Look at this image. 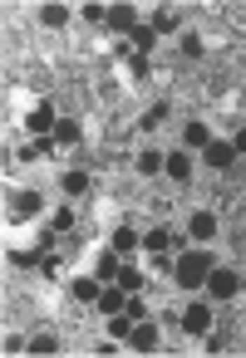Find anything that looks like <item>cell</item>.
Instances as JSON below:
<instances>
[{"label": "cell", "mask_w": 246, "mask_h": 358, "mask_svg": "<svg viewBox=\"0 0 246 358\" xmlns=\"http://www.w3.org/2000/svg\"><path fill=\"white\" fill-rule=\"evenodd\" d=\"M182 143H187V148H197V152H202V148H207V143H212V133H207V123H187V128H182Z\"/></svg>", "instance_id": "14"}, {"label": "cell", "mask_w": 246, "mask_h": 358, "mask_svg": "<svg viewBox=\"0 0 246 358\" xmlns=\"http://www.w3.org/2000/svg\"><path fill=\"white\" fill-rule=\"evenodd\" d=\"M153 40H158V30H153V25H138V30H133V45H138V55H148V50H153Z\"/></svg>", "instance_id": "22"}, {"label": "cell", "mask_w": 246, "mask_h": 358, "mask_svg": "<svg viewBox=\"0 0 246 358\" xmlns=\"http://www.w3.org/2000/svg\"><path fill=\"white\" fill-rule=\"evenodd\" d=\"M69 294H74V299H84V304H99L104 280H89V275H84V280H74V285H69Z\"/></svg>", "instance_id": "12"}, {"label": "cell", "mask_w": 246, "mask_h": 358, "mask_svg": "<svg viewBox=\"0 0 246 358\" xmlns=\"http://www.w3.org/2000/svg\"><path fill=\"white\" fill-rule=\"evenodd\" d=\"M74 221H79V216H74V206H60V211L50 216V226H55V231H74Z\"/></svg>", "instance_id": "24"}, {"label": "cell", "mask_w": 246, "mask_h": 358, "mask_svg": "<svg viewBox=\"0 0 246 358\" xmlns=\"http://www.w3.org/2000/svg\"><path fill=\"white\" fill-rule=\"evenodd\" d=\"M153 30H158V35H172V30H177V15H172V10L163 6V10L153 15Z\"/></svg>", "instance_id": "21"}, {"label": "cell", "mask_w": 246, "mask_h": 358, "mask_svg": "<svg viewBox=\"0 0 246 358\" xmlns=\"http://www.w3.org/2000/svg\"><path fill=\"white\" fill-rule=\"evenodd\" d=\"M50 138H55V148H74V143H79V138H84V128H79V123H74V118H60V123H55V133H50Z\"/></svg>", "instance_id": "10"}, {"label": "cell", "mask_w": 246, "mask_h": 358, "mask_svg": "<svg viewBox=\"0 0 246 358\" xmlns=\"http://www.w3.org/2000/svg\"><path fill=\"white\" fill-rule=\"evenodd\" d=\"M118 270H123L118 250H114V245H109V250H99V260H94V280H118Z\"/></svg>", "instance_id": "9"}, {"label": "cell", "mask_w": 246, "mask_h": 358, "mask_svg": "<svg viewBox=\"0 0 246 358\" xmlns=\"http://www.w3.org/2000/svg\"><path fill=\"white\" fill-rule=\"evenodd\" d=\"M60 187H64L69 196H84V192H89V172H64V177H60Z\"/></svg>", "instance_id": "16"}, {"label": "cell", "mask_w": 246, "mask_h": 358, "mask_svg": "<svg viewBox=\"0 0 246 358\" xmlns=\"http://www.w3.org/2000/svg\"><path fill=\"white\" fill-rule=\"evenodd\" d=\"M109 334H114V338H128V334H133V319H128V309L109 314Z\"/></svg>", "instance_id": "19"}, {"label": "cell", "mask_w": 246, "mask_h": 358, "mask_svg": "<svg viewBox=\"0 0 246 358\" xmlns=\"http://www.w3.org/2000/svg\"><path fill=\"white\" fill-rule=\"evenodd\" d=\"M182 55H187V59H202V40H197V35H182Z\"/></svg>", "instance_id": "29"}, {"label": "cell", "mask_w": 246, "mask_h": 358, "mask_svg": "<svg viewBox=\"0 0 246 358\" xmlns=\"http://www.w3.org/2000/svg\"><path fill=\"white\" fill-rule=\"evenodd\" d=\"M163 118H168V103H153V113H148V118H143V128H158V123H163Z\"/></svg>", "instance_id": "30"}, {"label": "cell", "mask_w": 246, "mask_h": 358, "mask_svg": "<svg viewBox=\"0 0 246 358\" xmlns=\"http://www.w3.org/2000/svg\"><path fill=\"white\" fill-rule=\"evenodd\" d=\"M30 353H60V338L40 334V338H30Z\"/></svg>", "instance_id": "27"}, {"label": "cell", "mask_w": 246, "mask_h": 358, "mask_svg": "<svg viewBox=\"0 0 246 358\" xmlns=\"http://www.w3.org/2000/svg\"><path fill=\"white\" fill-rule=\"evenodd\" d=\"M40 206H45V201H40V192H20V196H15V211H25V216H35Z\"/></svg>", "instance_id": "23"}, {"label": "cell", "mask_w": 246, "mask_h": 358, "mask_svg": "<svg viewBox=\"0 0 246 358\" xmlns=\"http://www.w3.org/2000/svg\"><path fill=\"white\" fill-rule=\"evenodd\" d=\"M64 20H69V10H64V6H45V10H40V25H50V30H60Z\"/></svg>", "instance_id": "20"}, {"label": "cell", "mask_w": 246, "mask_h": 358, "mask_svg": "<svg viewBox=\"0 0 246 358\" xmlns=\"http://www.w3.org/2000/svg\"><path fill=\"white\" fill-rule=\"evenodd\" d=\"M212 299H231L236 289H241V280L231 275V270H221V265H212V275H207V285H202Z\"/></svg>", "instance_id": "2"}, {"label": "cell", "mask_w": 246, "mask_h": 358, "mask_svg": "<svg viewBox=\"0 0 246 358\" xmlns=\"http://www.w3.org/2000/svg\"><path fill=\"white\" fill-rule=\"evenodd\" d=\"M84 20H89V25H109V10H104V6H84Z\"/></svg>", "instance_id": "28"}, {"label": "cell", "mask_w": 246, "mask_h": 358, "mask_svg": "<svg viewBox=\"0 0 246 358\" xmlns=\"http://www.w3.org/2000/svg\"><path fill=\"white\" fill-rule=\"evenodd\" d=\"M128 74H133V79H148V74H153L148 55H128Z\"/></svg>", "instance_id": "25"}, {"label": "cell", "mask_w": 246, "mask_h": 358, "mask_svg": "<svg viewBox=\"0 0 246 358\" xmlns=\"http://www.w3.org/2000/svg\"><path fill=\"white\" fill-rule=\"evenodd\" d=\"M163 162H168V157H163V152H153V148H148V152H138V172H143V177H158V172H163Z\"/></svg>", "instance_id": "15"}, {"label": "cell", "mask_w": 246, "mask_h": 358, "mask_svg": "<svg viewBox=\"0 0 246 358\" xmlns=\"http://www.w3.org/2000/svg\"><path fill=\"white\" fill-rule=\"evenodd\" d=\"M187 231H192V241H207V245H212V241H217V216H212V211H197V216L187 221Z\"/></svg>", "instance_id": "8"}, {"label": "cell", "mask_w": 246, "mask_h": 358, "mask_svg": "<svg viewBox=\"0 0 246 358\" xmlns=\"http://www.w3.org/2000/svg\"><path fill=\"white\" fill-rule=\"evenodd\" d=\"M231 148H236V152H241V157H246V128H241V133H236V138H231Z\"/></svg>", "instance_id": "32"}, {"label": "cell", "mask_w": 246, "mask_h": 358, "mask_svg": "<svg viewBox=\"0 0 246 358\" xmlns=\"http://www.w3.org/2000/svg\"><path fill=\"white\" fill-rule=\"evenodd\" d=\"M118 285H123L128 294H138V289H143V270H138V265H123V270H118Z\"/></svg>", "instance_id": "18"}, {"label": "cell", "mask_w": 246, "mask_h": 358, "mask_svg": "<svg viewBox=\"0 0 246 358\" xmlns=\"http://www.w3.org/2000/svg\"><path fill=\"white\" fill-rule=\"evenodd\" d=\"M6 260H11V265H20V270H25V265H45V255H35V250H11Z\"/></svg>", "instance_id": "26"}, {"label": "cell", "mask_w": 246, "mask_h": 358, "mask_svg": "<svg viewBox=\"0 0 246 358\" xmlns=\"http://www.w3.org/2000/svg\"><path fill=\"white\" fill-rule=\"evenodd\" d=\"M138 245H143V236H138L133 226H118V231H114V250H118V255H133Z\"/></svg>", "instance_id": "13"}, {"label": "cell", "mask_w": 246, "mask_h": 358, "mask_svg": "<svg viewBox=\"0 0 246 358\" xmlns=\"http://www.w3.org/2000/svg\"><path fill=\"white\" fill-rule=\"evenodd\" d=\"M55 123H60V118H55V108H50V103H35V108H30V118H25V128H30L35 138H50V133H55Z\"/></svg>", "instance_id": "5"}, {"label": "cell", "mask_w": 246, "mask_h": 358, "mask_svg": "<svg viewBox=\"0 0 246 358\" xmlns=\"http://www.w3.org/2000/svg\"><path fill=\"white\" fill-rule=\"evenodd\" d=\"M182 329H187L192 338H202V334L212 329V309H207V299H192V304L182 309Z\"/></svg>", "instance_id": "3"}, {"label": "cell", "mask_w": 246, "mask_h": 358, "mask_svg": "<svg viewBox=\"0 0 246 358\" xmlns=\"http://www.w3.org/2000/svg\"><path fill=\"white\" fill-rule=\"evenodd\" d=\"M163 172H168L172 182H187V177H192V157H187V152H168Z\"/></svg>", "instance_id": "11"}, {"label": "cell", "mask_w": 246, "mask_h": 358, "mask_svg": "<svg viewBox=\"0 0 246 358\" xmlns=\"http://www.w3.org/2000/svg\"><path fill=\"white\" fill-rule=\"evenodd\" d=\"M109 30H114V35H133V30H138V10H133V6H114V10H109Z\"/></svg>", "instance_id": "6"}, {"label": "cell", "mask_w": 246, "mask_h": 358, "mask_svg": "<svg viewBox=\"0 0 246 358\" xmlns=\"http://www.w3.org/2000/svg\"><path fill=\"white\" fill-rule=\"evenodd\" d=\"M143 245H148V250H153V255H163V250H168V245H172V236H168V226H153V231H148V236H143Z\"/></svg>", "instance_id": "17"}, {"label": "cell", "mask_w": 246, "mask_h": 358, "mask_svg": "<svg viewBox=\"0 0 246 358\" xmlns=\"http://www.w3.org/2000/svg\"><path fill=\"white\" fill-rule=\"evenodd\" d=\"M123 309H128V319H133V324H138V319H148V304H143V299H128Z\"/></svg>", "instance_id": "31"}, {"label": "cell", "mask_w": 246, "mask_h": 358, "mask_svg": "<svg viewBox=\"0 0 246 358\" xmlns=\"http://www.w3.org/2000/svg\"><path fill=\"white\" fill-rule=\"evenodd\" d=\"M207 275H212V255H207V250H187V255L172 260V280H177L182 289H202Z\"/></svg>", "instance_id": "1"}, {"label": "cell", "mask_w": 246, "mask_h": 358, "mask_svg": "<svg viewBox=\"0 0 246 358\" xmlns=\"http://www.w3.org/2000/svg\"><path fill=\"white\" fill-rule=\"evenodd\" d=\"M128 348H138V353H153V348H158V329H153L148 319H138V324H133V334H128Z\"/></svg>", "instance_id": "7"}, {"label": "cell", "mask_w": 246, "mask_h": 358, "mask_svg": "<svg viewBox=\"0 0 246 358\" xmlns=\"http://www.w3.org/2000/svg\"><path fill=\"white\" fill-rule=\"evenodd\" d=\"M202 162H207L212 172H226V167L236 162V148H231V143H217V138H212V143L202 148Z\"/></svg>", "instance_id": "4"}]
</instances>
